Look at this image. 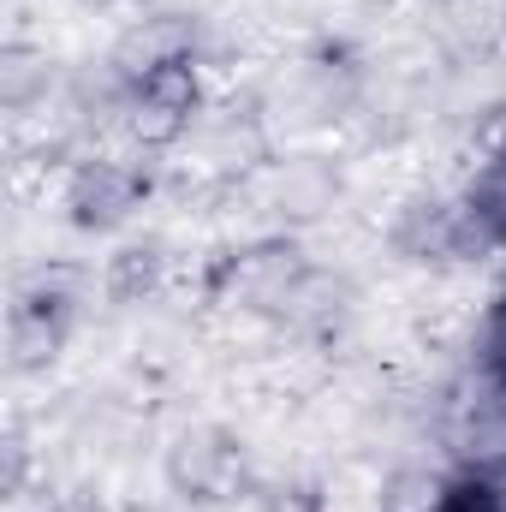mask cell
<instances>
[{
  "instance_id": "ba28073f",
  "label": "cell",
  "mask_w": 506,
  "mask_h": 512,
  "mask_svg": "<svg viewBox=\"0 0 506 512\" xmlns=\"http://www.w3.org/2000/svg\"><path fill=\"white\" fill-rule=\"evenodd\" d=\"M36 84L48 90V54H30V48H12L6 54V102L24 108L36 96Z\"/></svg>"
},
{
  "instance_id": "8fae6325",
  "label": "cell",
  "mask_w": 506,
  "mask_h": 512,
  "mask_svg": "<svg viewBox=\"0 0 506 512\" xmlns=\"http://www.w3.org/2000/svg\"><path fill=\"white\" fill-rule=\"evenodd\" d=\"M274 512H322V495H310V489H274Z\"/></svg>"
},
{
  "instance_id": "7c38bea8",
  "label": "cell",
  "mask_w": 506,
  "mask_h": 512,
  "mask_svg": "<svg viewBox=\"0 0 506 512\" xmlns=\"http://www.w3.org/2000/svg\"><path fill=\"white\" fill-rule=\"evenodd\" d=\"M48 512H84V507H72V501H60V507H48Z\"/></svg>"
},
{
  "instance_id": "8992f818",
  "label": "cell",
  "mask_w": 506,
  "mask_h": 512,
  "mask_svg": "<svg viewBox=\"0 0 506 512\" xmlns=\"http://www.w3.org/2000/svg\"><path fill=\"white\" fill-rule=\"evenodd\" d=\"M441 495H447V483L435 477V471H393L387 483H381V512H435L441 507Z\"/></svg>"
},
{
  "instance_id": "7a4b0ae2",
  "label": "cell",
  "mask_w": 506,
  "mask_h": 512,
  "mask_svg": "<svg viewBox=\"0 0 506 512\" xmlns=\"http://www.w3.org/2000/svg\"><path fill=\"white\" fill-rule=\"evenodd\" d=\"M149 197V179L126 167V161H84L78 173H72V185H66V215H72V227H84V233H108V227H120L131 209Z\"/></svg>"
},
{
  "instance_id": "3957f363",
  "label": "cell",
  "mask_w": 506,
  "mask_h": 512,
  "mask_svg": "<svg viewBox=\"0 0 506 512\" xmlns=\"http://www.w3.org/2000/svg\"><path fill=\"white\" fill-rule=\"evenodd\" d=\"M239 471H245V453H239L233 435H221V429H197V435H185V441L173 447V465H167L173 489H185V495H197V501L221 495Z\"/></svg>"
},
{
  "instance_id": "277c9868",
  "label": "cell",
  "mask_w": 506,
  "mask_h": 512,
  "mask_svg": "<svg viewBox=\"0 0 506 512\" xmlns=\"http://www.w3.org/2000/svg\"><path fill=\"white\" fill-rule=\"evenodd\" d=\"M191 42H197L191 18H179V12H161V18H143V24H131L126 36H120V48H114V66H120L131 84H137L143 72H155V66H167V60H185V54H191Z\"/></svg>"
},
{
  "instance_id": "9c48e42d",
  "label": "cell",
  "mask_w": 506,
  "mask_h": 512,
  "mask_svg": "<svg viewBox=\"0 0 506 512\" xmlns=\"http://www.w3.org/2000/svg\"><path fill=\"white\" fill-rule=\"evenodd\" d=\"M435 512H506V495L489 477H453Z\"/></svg>"
},
{
  "instance_id": "5b68a950",
  "label": "cell",
  "mask_w": 506,
  "mask_h": 512,
  "mask_svg": "<svg viewBox=\"0 0 506 512\" xmlns=\"http://www.w3.org/2000/svg\"><path fill=\"white\" fill-rule=\"evenodd\" d=\"M459 215H465V233H471V245H477V251L506 245V155H501V161H489V167L477 173V185L465 191Z\"/></svg>"
},
{
  "instance_id": "52a82bcc",
  "label": "cell",
  "mask_w": 506,
  "mask_h": 512,
  "mask_svg": "<svg viewBox=\"0 0 506 512\" xmlns=\"http://www.w3.org/2000/svg\"><path fill=\"white\" fill-rule=\"evenodd\" d=\"M155 268H161V256L149 251V245H131V251L114 256V274H108V292L120 298V304H137L149 286H155Z\"/></svg>"
},
{
  "instance_id": "6da1fadb",
  "label": "cell",
  "mask_w": 506,
  "mask_h": 512,
  "mask_svg": "<svg viewBox=\"0 0 506 512\" xmlns=\"http://www.w3.org/2000/svg\"><path fill=\"white\" fill-rule=\"evenodd\" d=\"M197 60L185 54V60H167V66H155V72H143L137 84H131V131L143 137V143H179L191 120H197Z\"/></svg>"
},
{
  "instance_id": "30bf717a",
  "label": "cell",
  "mask_w": 506,
  "mask_h": 512,
  "mask_svg": "<svg viewBox=\"0 0 506 512\" xmlns=\"http://www.w3.org/2000/svg\"><path fill=\"white\" fill-rule=\"evenodd\" d=\"M489 364L506 376V298L495 304V316H489Z\"/></svg>"
},
{
  "instance_id": "4fadbf2b",
  "label": "cell",
  "mask_w": 506,
  "mask_h": 512,
  "mask_svg": "<svg viewBox=\"0 0 506 512\" xmlns=\"http://www.w3.org/2000/svg\"><path fill=\"white\" fill-rule=\"evenodd\" d=\"M84 6H120V0H84Z\"/></svg>"
}]
</instances>
